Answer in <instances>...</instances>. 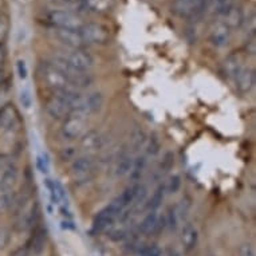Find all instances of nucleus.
Returning <instances> with one entry per match:
<instances>
[{
  "label": "nucleus",
  "mask_w": 256,
  "mask_h": 256,
  "mask_svg": "<svg viewBox=\"0 0 256 256\" xmlns=\"http://www.w3.org/2000/svg\"><path fill=\"white\" fill-rule=\"evenodd\" d=\"M88 128L86 117L80 114H70L68 118L63 120L62 128H60V136L68 141L80 138L84 134Z\"/></svg>",
  "instance_id": "f257e3e1"
},
{
  "label": "nucleus",
  "mask_w": 256,
  "mask_h": 256,
  "mask_svg": "<svg viewBox=\"0 0 256 256\" xmlns=\"http://www.w3.org/2000/svg\"><path fill=\"white\" fill-rule=\"evenodd\" d=\"M84 44H106L110 39V31L101 23H88L80 28Z\"/></svg>",
  "instance_id": "f03ea898"
},
{
  "label": "nucleus",
  "mask_w": 256,
  "mask_h": 256,
  "mask_svg": "<svg viewBox=\"0 0 256 256\" xmlns=\"http://www.w3.org/2000/svg\"><path fill=\"white\" fill-rule=\"evenodd\" d=\"M47 20L50 24H52L55 28L63 30H78L84 26L80 16L76 14L66 11V10H52L47 15Z\"/></svg>",
  "instance_id": "7ed1b4c3"
},
{
  "label": "nucleus",
  "mask_w": 256,
  "mask_h": 256,
  "mask_svg": "<svg viewBox=\"0 0 256 256\" xmlns=\"http://www.w3.org/2000/svg\"><path fill=\"white\" fill-rule=\"evenodd\" d=\"M94 169H96V161L92 160V156H78L76 158L72 160V173L76 181L80 182H88L94 176Z\"/></svg>",
  "instance_id": "20e7f679"
},
{
  "label": "nucleus",
  "mask_w": 256,
  "mask_h": 256,
  "mask_svg": "<svg viewBox=\"0 0 256 256\" xmlns=\"http://www.w3.org/2000/svg\"><path fill=\"white\" fill-rule=\"evenodd\" d=\"M206 0H174L172 12L180 18H192L206 10Z\"/></svg>",
  "instance_id": "39448f33"
},
{
  "label": "nucleus",
  "mask_w": 256,
  "mask_h": 256,
  "mask_svg": "<svg viewBox=\"0 0 256 256\" xmlns=\"http://www.w3.org/2000/svg\"><path fill=\"white\" fill-rule=\"evenodd\" d=\"M58 55H60L63 59H66L72 68H76L78 72H88L94 66V58L92 56V54H88V51H84L82 48L66 51V52H62V54Z\"/></svg>",
  "instance_id": "423d86ee"
},
{
  "label": "nucleus",
  "mask_w": 256,
  "mask_h": 256,
  "mask_svg": "<svg viewBox=\"0 0 256 256\" xmlns=\"http://www.w3.org/2000/svg\"><path fill=\"white\" fill-rule=\"evenodd\" d=\"M105 102L104 94L100 92H88L86 96H82V101H80L78 109L72 114H80L84 117H88L90 114L98 113L102 109Z\"/></svg>",
  "instance_id": "0eeeda50"
},
{
  "label": "nucleus",
  "mask_w": 256,
  "mask_h": 256,
  "mask_svg": "<svg viewBox=\"0 0 256 256\" xmlns=\"http://www.w3.org/2000/svg\"><path fill=\"white\" fill-rule=\"evenodd\" d=\"M40 76L43 82L51 88L54 92L60 90V88H68V84L66 78L62 76V72H59L56 68L51 64V62H44L40 66Z\"/></svg>",
  "instance_id": "6e6552de"
},
{
  "label": "nucleus",
  "mask_w": 256,
  "mask_h": 256,
  "mask_svg": "<svg viewBox=\"0 0 256 256\" xmlns=\"http://www.w3.org/2000/svg\"><path fill=\"white\" fill-rule=\"evenodd\" d=\"M39 218V206L35 202L32 206H28L26 208L18 218L15 230L18 232H26L30 231L38 222Z\"/></svg>",
  "instance_id": "1a4fd4ad"
},
{
  "label": "nucleus",
  "mask_w": 256,
  "mask_h": 256,
  "mask_svg": "<svg viewBox=\"0 0 256 256\" xmlns=\"http://www.w3.org/2000/svg\"><path fill=\"white\" fill-rule=\"evenodd\" d=\"M55 38L58 39L59 42L66 44L68 47L72 50H80L84 46V42L80 34V30H63V28H55Z\"/></svg>",
  "instance_id": "9d476101"
},
{
  "label": "nucleus",
  "mask_w": 256,
  "mask_h": 256,
  "mask_svg": "<svg viewBox=\"0 0 256 256\" xmlns=\"http://www.w3.org/2000/svg\"><path fill=\"white\" fill-rule=\"evenodd\" d=\"M105 144V140L102 134L97 130H88L80 138V146L82 150L88 153H94V152L101 150Z\"/></svg>",
  "instance_id": "9b49d317"
},
{
  "label": "nucleus",
  "mask_w": 256,
  "mask_h": 256,
  "mask_svg": "<svg viewBox=\"0 0 256 256\" xmlns=\"http://www.w3.org/2000/svg\"><path fill=\"white\" fill-rule=\"evenodd\" d=\"M231 38V31L224 22H218L214 27L210 28V42L214 47H224L227 46Z\"/></svg>",
  "instance_id": "f8f14e48"
},
{
  "label": "nucleus",
  "mask_w": 256,
  "mask_h": 256,
  "mask_svg": "<svg viewBox=\"0 0 256 256\" xmlns=\"http://www.w3.org/2000/svg\"><path fill=\"white\" fill-rule=\"evenodd\" d=\"M118 216L110 210L109 206H105L104 210H101L96 214V218L92 220V232L98 234V232L105 231L110 226H113Z\"/></svg>",
  "instance_id": "ddd939ff"
},
{
  "label": "nucleus",
  "mask_w": 256,
  "mask_h": 256,
  "mask_svg": "<svg viewBox=\"0 0 256 256\" xmlns=\"http://www.w3.org/2000/svg\"><path fill=\"white\" fill-rule=\"evenodd\" d=\"M44 109H46V113L52 120H64V118H68L70 116V113H72L70 108L64 102L60 101L59 98L54 97V96L46 102Z\"/></svg>",
  "instance_id": "4468645a"
},
{
  "label": "nucleus",
  "mask_w": 256,
  "mask_h": 256,
  "mask_svg": "<svg viewBox=\"0 0 256 256\" xmlns=\"http://www.w3.org/2000/svg\"><path fill=\"white\" fill-rule=\"evenodd\" d=\"M19 177V170L15 164H8L0 173V192H11L15 188Z\"/></svg>",
  "instance_id": "2eb2a0df"
},
{
  "label": "nucleus",
  "mask_w": 256,
  "mask_h": 256,
  "mask_svg": "<svg viewBox=\"0 0 256 256\" xmlns=\"http://www.w3.org/2000/svg\"><path fill=\"white\" fill-rule=\"evenodd\" d=\"M198 242V228L194 227V224H185L182 230H181V244L186 252L192 251L196 248Z\"/></svg>",
  "instance_id": "dca6fc26"
},
{
  "label": "nucleus",
  "mask_w": 256,
  "mask_h": 256,
  "mask_svg": "<svg viewBox=\"0 0 256 256\" xmlns=\"http://www.w3.org/2000/svg\"><path fill=\"white\" fill-rule=\"evenodd\" d=\"M235 82L236 88L240 92H243V94L250 92L254 88V84H255V72L252 68H243L242 72L236 76Z\"/></svg>",
  "instance_id": "f3484780"
},
{
  "label": "nucleus",
  "mask_w": 256,
  "mask_h": 256,
  "mask_svg": "<svg viewBox=\"0 0 256 256\" xmlns=\"http://www.w3.org/2000/svg\"><path fill=\"white\" fill-rule=\"evenodd\" d=\"M132 164H133V156L129 153V152H121L120 156L116 160V165H114V172H116V176L122 177L129 174L132 168Z\"/></svg>",
  "instance_id": "a211bd4d"
},
{
  "label": "nucleus",
  "mask_w": 256,
  "mask_h": 256,
  "mask_svg": "<svg viewBox=\"0 0 256 256\" xmlns=\"http://www.w3.org/2000/svg\"><path fill=\"white\" fill-rule=\"evenodd\" d=\"M243 68V60L240 58V55H230L224 63H222V70H224V74L228 76V78H232L235 80L236 76L242 72Z\"/></svg>",
  "instance_id": "6ab92c4d"
},
{
  "label": "nucleus",
  "mask_w": 256,
  "mask_h": 256,
  "mask_svg": "<svg viewBox=\"0 0 256 256\" xmlns=\"http://www.w3.org/2000/svg\"><path fill=\"white\" fill-rule=\"evenodd\" d=\"M234 6H235L234 0H206V10L208 8L210 12L218 16H226Z\"/></svg>",
  "instance_id": "aec40b11"
},
{
  "label": "nucleus",
  "mask_w": 256,
  "mask_h": 256,
  "mask_svg": "<svg viewBox=\"0 0 256 256\" xmlns=\"http://www.w3.org/2000/svg\"><path fill=\"white\" fill-rule=\"evenodd\" d=\"M148 165V157L145 154L137 156L136 158H133V164H132L130 172H129V177L133 182H138L142 177L145 169Z\"/></svg>",
  "instance_id": "412c9836"
},
{
  "label": "nucleus",
  "mask_w": 256,
  "mask_h": 256,
  "mask_svg": "<svg viewBox=\"0 0 256 256\" xmlns=\"http://www.w3.org/2000/svg\"><path fill=\"white\" fill-rule=\"evenodd\" d=\"M46 240H47V231L44 228H38L35 231L34 236L30 240V244L27 246L30 252H34V254H40L46 247Z\"/></svg>",
  "instance_id": "4be33fe9"
},
{
  "label": "nucleus",
  "mask_w": 256,
  "mask_h": 256,
  "mask_svg": "<svg viewBox=\"0 0 256 256\" xmlns=\"http://www.w3.org/2000/svg\"><path fill=\"white\" fill-rule=\"evenodd\" d=\"M146 138L148 136L146 133L144 132V129H141V128L134 129L130 136V149H129V153H130V154H134V153L141 150V149L145 146Z\"/></svg>",
  "instance_id": "5701e85b"
},
{
  "label": "nucleus",
  "mask_w": 256,
  "mask_h": 256,
  "mask_svg": "<svg viewBox=\"0 0 256 256\" xmlns=\"http://www.w3.org/2000/svg\"><path fill=\"white\" fill-rule=\"evenodd\" d=\"M157 222H158V214H157L156 210H150V212L142 218V222H140V232L144 234V235L154 234Z\"/></svg>",
  "instance_id": "b1692460"
},
{
  "label": "nucleus",
  "mask_w": 256,
  "mask_h": 256,
  "mask_svg": "<svg viewBox=\"0 0 256 256\" xmlns=\"http://www.w3.org/2000/svg\"><path fill=\"white\" fill-rule=\"evenodd\" d=\"M226 24L231 28V27H239L244 20V15H243V10L238 7V6H234L230 11L226 15Z\"/></svg>",
  "instance_id": "393cba45"
},
{
  "label": "nucleus",
  "mask_w": 256,
  "mask_h": 256,
  "mask_svg": "<svg viewBox=\"0 0 256 256\" xmlns=\"http://www.w3.org/2000/svg\"><path fill=\"white\" fill-rule=\"evenodd\" d=\"M164 198H165V189H164V185H160L157 188L154 189V192L153 194L150 196V198L146 202V210H157L161 206L162 202H164Z\"/></svg>",
  "instance_id": "a878e982"
},
{
  "label": "nucleus",
  "mask_w": 256,
  "mask_h": 256,
  "mask_svg": "<svg viewBox=\"0 0 256 256\" xmlns=\"http://www.w3.org/2000/svg\"><path fill=\"white\" fill-rule=\"evenodd\" d=\"M84 4L92 12H106L112 7V0H84Z\"/></svg>",
  "instance_id": "bb28decb"
},
{
  "label": "nucleus",
  "mask_w": 256,
  "mask_h": 256,
  "mask_svg": "<svg viewBox=\"0 0 256 256\" xmlns=\"http://www.w3.org/2000/svg\"><path fill=\"white\" fill-rule=\"evenodd\" d=\"M19 102H20L22 108L24 110H30L31 106L34 104V97H32V90L30 84L22 86L20 92H19Z\"/></svg>",
  "instance_id": "cd10ccee"
},
{
  "label": "nucleus",
  "mask_w": 256,
  "mask_h": 256,
  "mask_svg": "<svg viewBox=\"0 0 256 256\" xmlns=\"http://www.w3.org/2000/svg\"><path fill=\"white\" fill-rule=\"evenodd\" d=\"M16 200V194L14 190L11 192H0V214H6L12 210Z\"/></svg>",
  "instance_id": "c85d7f7f"
},
{
  "label": "nucleus",
  "mask_w": 256,
  "mask_h": 256,
  "mask_svg": "<svg viewBox=\"0 0 256 256\" xmlns=\"http://www.w3.org/2000/svg\"><path fill=\"white\" fill-rule=\"evenodd\" d=\"M160 140L157 138V136H150L149 138H146L145 142V156L146 157H154L158 154L160 152Z\"/></svg>",
  "instance_id": "c756f323"
},
{
  "label": "nucleus",
  "mask_w": 256,
  "mask_h": 256,
  "mask_svg": "<svg viewBox=\"0 0 256 256\" xmlns=\"http://www.w3.org/2000/svg\"><path fill=\"white\" fill-rule=\"evenodd\" d=\"M181 188V177L178 174H172L168 177V180L165 182L164 189L165 194H177Z\"/></svg>",
  "instance_id": "7c9ffc66"
},
{
  "label": "nucleus",
  "mask_w": 256,
  "mask_h": 256,
  "mask_svg": "<svg viewBox=\"0 0 256 256\" xmlns=\"http://www.w3.org/2000/svg\"><path fill=\"white\" fill-rule=\"evenodd\" d=\"M165 218V226L166 228H169V231H176L177 226H178V214H177V210L174 206H170L166 214H164Z\"/></svg>",
  "instance_id": "2f4dec72"
},
{
  "label": "nucleus",
  "mask_w": 256,
  "mask_h": 256,
  "mask_svg": "<svg viewBox=\"0 0 256 256\" xmlns=\"http://www.w3.org/2000/svg\"><path fill=\"white\" fill-rule=\"evenodd\" d=\"M173 164H174V156H173L172 152H166L161 164H160V172L166 173L173 168Z\"/></svg>",
  "instance_id": "473e14b6"
},
{
  "label": "nucleus",
  "mask_w": 256,
  "mask_h": 256,
  "mask_svg": "<svg viewBox=\"0 0 256 256\" xmlns=\"http://www.w3.org/2000/svg\"><path fill=\"white\" fill-rule=\"evenodd\" d=\"M10 30V19L6 14L0 12V40L7 36Z\"/></svg>",
  "instance_id": "72a5a7b5"
},
{
  "label": "nucleus",
  "mask_w": 256,
  "mask_h": 256,
  "mask_svg": "<svg viewBox=\"0 0 256 256\" xmlns=\"http://www.w3.org/2000/svg\"><path fill=\"white\" fill-rule=\"evenodd\" d=\"M36 166L39 168V170L42 173H47L48 169H50V161H48V157H47L46 153H42L36 157Z\"/></svg>",
  "instance_id": "f704fd0d"
},
{
  "label": "nucleus",
  "mask_w": 256,
  "mask_h": 256,
  "mask_svg": "<svg viewBox=\"0 0 256 256\" xmlns=\"http://www.w3.org/2000/svg\"><path fill=\"white\" fill-rule=\"evenodd\" d=\"M16 70L18 76H19L20 80H27V76H28V68H27V63H26L24 59H18Z\"/></svg>",
  "instance_id": "c9c22d12"
},
{
  "label": "nucleus",
  "mask_w": 256,
  "mask_h": 256,
  "mask_svg": "<svg viewBox=\"0 0 256 256\" xmlns=\"http://www.w3.org/2000/svg\"><path fill=\"white\" fill-rule=\"evenodd\" d=\"M78 157V152H76V148H64L62 152H60V158L63 161H66V160H74Z\"/></svg>",
  "instance_id": "e433bc0d"
},
{
  "label": "nucleus",
  "mask_w": 256,
  "mask_h": 256,
  "mask_svg": "<svg viewBox=\"0 0 256 256\" xmlns=\"http://www.w3.org/2000/svg\"><path fill=\"white\" fill-rule=\"evenodd\" d=\"M240 256H255V247L252 246L251 243H246L243 244L239 250Z\"/></svg>",
  "instance_id": "4c0bfd02"
},
{
  "label": "nucleus",
  "mask_w": 256,
  "mask_h": 256,
  "mask_svg": "<svg viewBox=\"0 0 256 256\" xmlns=\"http://www.w3.org/2000/svg\"><path fill=\"white\" fill-rule=\"evenodd\" d=\"M10 243V232L7 230L0 228V250H3Z\"/></svg>",
  "instance_id": "58836bf2"
},
{
  "label": "nucleus",
  "mask_w": 256,
  "mask_h": 256,
  "mask_svg": "<svg viewBox=\"0 0 256 256\" xmlns=\"http://www.w3.org/2000/svg\"><path fill=\"white\" fill-rule=\"evenodd\" d=\"M10 256H30V250L27 246H26V247H19L14 252H11V255Z\"/></svg>",
  "instance_id": "ea45409f"
},
{
  "label": "nucleus",
  "mask_w": 256,
  "mask_h": 256,
  "mask_svg": "<svg viewBox=\"0 0 256 256\" xmlns=\"http://www.w3.org/2000/svg\"><path fill=\"white\" fill-rule=\"evenodd\" d=\"M8 164V156L4 154V153H0V173L4 170L6 166Z\"/></svg>",
  "instance_id": "a19ab883"
},
{
  "label": "nucleus",
  "mask_w": 256,
  "mask_h": 256,
  "mask_svg": "<svg viewBox=\"0 0 256 256\" xmlns=\"http://www.w3.org/2000/svg\"><path fill=\"white\" fill-rule=\"evenodd\" d=\"M4 60H6V50H4V47L0 46V70H2L3 64H4Z\"/></svg>",
  "instance_id": "79ce46f5"
},
{
  "label": "nucleus",
  "mask_w": 256,
  "mask_h": 256,
  "mask_svg": "<svg viewBox=\"0 0 256 256\" xmlns=\"http://www.w3.org/2000/svg\"><path fill=\"white\" fill-rule=\"evenodd\" d=\"M3 80H4V72L0 70V84H3Z\"/></svg>",
  "instance_id": "37998d69"
},
{
  "label": "nucleus",
  "mask_w": 256,
  "mask_h": 256,
  "mask_svg": "<svg viewBox=\"0 0 256 256\" xmlns=\"http://www.w3.org/2000/svg\"><path fill=\"white\" fill-rule=\"evenodd\" d=\"M66 2H72V3H84V0H66Z\"/></svg>",
  "instance_id": "c03bdc74"
},
{
  "label": "nucleus",
  "mask_w": 256,
  "mask_h": 256,
  "mask_svg": "<svg viewBox=\"0 0 256 256\" xmlns=\"http://www.w3.org/2000/svg\"><path fill=\"white\" fill-rule=\"evenodd\" d=\"M168 256H180V255H178L176 251H170V252H169Z\"/></svg>",
  "instance_id": "a18cd8bd"
},
{
  "label": "nucleus",
  "mask_w": 256,
  "mask_h": 256,
  "mask_svg": "<svg viewBox=\"0 0 256 256\" xmlns=\"http://www.w3.org/2000/svg\"><path fill=\"white\" fill-rule=\"evenodd\" d=\"M3 129V122H2V118H0V130Z\"/></svg>",
  "instance_id": "49530a36"
},
{
  "label": "nucleus",
  "mask_w": 256,
  "mask_h": 256,
  "mask_svg": "<svg viewBox=\"0 0 256 256\" xmlns=\"http://www.w3.org/2000/svg\"><path fill=\"white\" fill-rule=\"evenodd\" d=\"M2 6H3V0H0V10H2Z\"/></svg>",
  "instance_id": "de8ad7c7"
}]
</instances>
